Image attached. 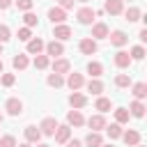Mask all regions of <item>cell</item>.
<instances>
[{
	"label": "cell",
	"mask_w": 147,
	"mask_h": 147,
	"mask_svg": "<svg viewBox=\"0 0 147 147\" xmlns=\"http://www.w3.org/2000/svg\"><path fill=\"white\" fill-rule=\"evenodd\" d=\"M44 46H46V44H44L39 37H32V39L28 41V55H41Z\"/></svg>",
	"instance_id": "cell-20"
},
{
	"label": "cell",
	"mask_w": 147,
	"mask_h": 147,
	"mask_svg": "<svg viewBox=\"0 0 147 147\" xmlns=\"http://www.w3.org/2000/svg\"><path fill=\"white\" fill-rule=\"evenodd\" d=\"M14 5L18 7V11H32V7H34V0H14Z\"/></svg>",
	"instance_id": "cell-34"
},
{
	"label": "cell",
	"mask_w": 147,
	"mask_h": 147,
	"mask_svg": "<svg viewBox=\"0 0 147 147\" xmlns=\"http://www.w3.org/2000/svg\"><path fill=\"white\" fill-rule=\"evenodd\" d=\"M74 2H76V0H57V7L67 11V9H74Z\"/></svg>",
	"instance_id": "cell-41"
},
{
	"label": "cell",
	"mask_w": 147,
	"mask_h": 147,
	"mask_svg": "<svg viewBox=\"0 0 147 147\" xmlns=\"http://www.w3.org/2000/svg\"><path fill=\"white\" fill-rule=\"evenodd\" d=\"M113 62H115V67H117V69H126V67H131V62H133V60H131V55H129L126 51H122V48H119V51L115 53Z\"/></svg>",
	"instance_id": "cell-10"
},
{
	"label": "cell",
	"mask_w": 147,
	"mask_h": 147,
	"mask_svg": "<svg viewBox=\"0 0 147 147\" xmlns=\"http://www.w3.org/2000/svg\"><path fill=\"white\" fill-rule=\"evenodd\" d=\"M48 64H51V57L48 55H44V53L41 55H34V69H46Z\"/></svg>",
	"instance_id": "cell-32"
},
{
	"label": "cell",
	"mask_w": 147,
	"mask_h": 147,
	"mask_svg": "<svg viewBox=\"0 0 147 147\" xmlns=\"http://www.w3.org/2000/svg\"><path fill=\"white\" fill-rule=\"evenodd\" d=\"M126 110H129L131 117H138V119H140V117H145V110H147V108H145L142 101H131V106H129Z\"/></svg>",
	"instance_id": "cell-23"
},
{
	"label": "cell",
	"mask_w": 147,
	"mask_h": 147,
	"mask_svg": "<svg viewBox=\"0 0 147 147\" xmlns=\"http://www.w3.org/2000/svg\"><path fill=\"white\" fill-rule=\"evenodd\" d=\"M2 119H5V115H2V113H0V124H2Z\"/></svg>",
	"instance_id": "cell-49"
},
{
	"label": "cell",
	"mask_w": 147,
	"mask_h": 147,
	"mask_svg": "<svg viewBox=\"0 0 147 147\" xmlns=\"http://www.w3.org/2000/svg\"><path fill=\"white\" fill-rule=\"evenodd\" d=\"M108 39H110V44H113L115 48H122V46L129 44V34H126L124 30H113V32H108Z\"/></svg>",
	"instance_id": "cell-3"
},
{
	"label": "cell",
	"mask_w": 147,
	"mask_h": 147,
	"mask_svg": "<svg viewBox=\"0 0 147 147\" xmlns=\"http://www.w3.org/2000/svg\"><path fill=\"white\" fill-rule=\"evenodd\" d=\"M69 106H71L74 110H80V108L87 106V96H85L83 92H71V94H69Z\"/></svg>",
	"instance_id": "cell-12"
},
{
	"label": "cell",
	"mask_w": 147,
	"mask_h": 147,
	"mask_svg": "<svg viewBox=\"0 0 147 147\" xmlns=\"http://www.w3.org/2000/svg\"><path fill=\"white\" fill-rule=\"evenodd\" d=\"M0 147H16V138H14L11 133L2 136V138H0Z\"/></svg>",
	"instance_id": "cell-40"
},
{
	"label": "cell",
	"mask_w": 147,
	"mask_h": 147,
	"mask_svg": "<svg viewBox=\"0 0 147 147\" xmlns=\"http://www.w3.org/2000/svg\"><path fill=\"white\" fill-rule=\"evenodd\" d=\"M44 51H46V55H48V57H53V60H55V57H62V55H64V44L53 39V41H48V44L44 46Z\"/></svg>",
	"instance_id": "cell-4"
},
{
	"label": "cell",
	"mask_w": 147,
	"mask_h": 147,
	"mask_svg": "<svg viewBox=\"0 0 147 147\" xmlns=\"http://www.w3.org/2000/svg\"><path fill=\"white\" fill-rule=\"evenodd\" d=\"M129 55H131V60H142V57H145V46H142V44H138V46H133Z\"/></svg>",
	"instance_id": "cell-37"
},
{
	"label": "cell",
	"mask_w": 147,
	"mask_h": 147,
	"mask_svg": "<svg viewBox=\"0 0 147 147\" xmlns=\"http://www.w3.org/2000/svg\"><path fill=\"white\" fill-rule=\"evenodd\" d=\"M11 64H14V69H16V71H23V69H28V64H30V60H28V53H16V55L11 57Z\"/></svg>",
	"instance_id": "cell-21"
},
{
	"label": "cell",
	"mask_w": 147,
	"mask_h": 147,
	"mask_svg": "<svg viewBox=\"0 0 147 147\" xmlns=\"http://www.w3.org/2000/svg\"><path fill=\"white\" fill-rule=\"evenodd\" d=\"M122 131H124V129H122V124H117V122H113L110 126H106V133H108L110 140H117V138L122 136Z\"/></svg>",
	"instance_id": "cell-29"
},
{
	"label": "cell",
	"mask_w": 147,
	"mask_h": 147,
	"mask_svg": "<svg viewBox=\"0 0 147 147\" xmlns=\"http://www.w3.org/2000/svg\"><path fill=\"white\" fill-rule=\"evenodd\" d=\"M122 14H124V18H126L129 23H136V21H140V18H142V11H140L138 7H129V9H126V11H122Z\"/></svg>",
	"instance_id": "cell-26"
},
{
	"label": "cell",
	"mask_w": 147,
	"mask_h": 147,
	"mask_svg": "<svg viewBox=\"0 0 147 147\" xmlns=\"http://www.w3.org/2000/svg\"><path fill=\"white\" fill-rule=\"evenodd\" d=\"M23 25L32 30V28L37 25V14H32V11H25V14H23Z\"/></svg>",
	"instance_id": "cell-35"
},
{
	"label": "cell",
	"mask_w": 147,
	"mask_h": 147,
	"mask_svg": "<svg viewBox=\"0 0 147 147\" xmlns=\"http://www.w3.org/2000/svg\"><path fill=\"white\" fill-rule=\"evenodd\" d=\"M108 32H110V30H108V25H106V23H94V25H92V34H90V37H92L94 41H99V39H108Z\"/></svg>",
	"instance_id": "cell-18"
},
{
	"label": "cell",
	"mask_w": 147,
	"mask_h": 147,
	"mask_svg": "<svg viewBox=\"0 0 147 147\" xmlns=\"http://www.w3.org/2000/svg\"><path fill=\"white\" fill-rule=\"evenodd\" d=\"M53 138H55V142H57V145H64L67 140H71V126H69V124H57V129H55Z\"/></svg>",
	"instance_id": "cell-5"
},
{
	"label": "cell",
	"mask_w": 147,
	"mask_h": 147,
	"mask_svg": "<svg viewBox=\"0 0 147 147\" xmlns=\"http://www.w3.org/2000/svg\"><path fill=\"white\" fill-rule=\"evenodd\" d=\"M101 147H115V145H113V142H108V145H106V142H103V145H101Z\"/></svg>",
	"instance_id": "cell-48"
},
{
	"label": "cell",
	"mask_w": 147,
	"mask_h": 147,
	"mask_svg": "<svg viewBox=\"0 0 147 147\" xmlns=\"http://www.w3.org/2000/svg\"><path fill=\"white\" fill-rule=\"evenodd\" d=\"M103 11L110 14V16H119V14L124 11V2H122V0H106Z\"/></svg>",
	"instance_id": "cell-15"
},
{
	"label": "cell",
	"mask_w": 147,
	"mask_h": 147,
	"mask_svg": "<svg viewBox=\"0 0 147 147\" xmlns=\"http://www.w3.org/2000/svg\"><path fill=\"white\" fill-rule=\"evenodd\" d=\"M85 145H87V147H101V145H103V136L96 133V131H90V133L85 136Z\"/></svg>",
	"instance_id": "cell-24"
},
{
	"label": "cell",
	"mask_w": 147,
	"mask_h": 147,
	"mask_svg": "<svg viewBox=\"0 0 147 147\" xmlns=\"http://www.w3.org/2000/svg\"><path fill=\"white\" fill-rule=\"evenodd\" d=\"M16 37H18V41H25V44H28V41L32 39V30L23 25V28H18V32H16Z\"/></svg>",
	"instance_id": "cell-36"
},
{
	"label": "cell",
	"mask_w": 147,
	"mask_h": 147,
	"mask_svg": "<svg viewBox=\"0 0 147 147\" xmlns=\"http://www.w3.org/2000/svg\"><path fill=\"white\" fill-rule=\"evenodd\" d=\"M0 74H5V64H2V60H0Z\"/></svg>",
	"instance_id": "cell-47"
},
{
	"label": "cell",
	"mask_w": 147,
	"mask_h": 147,
	"mask_svg": "<svg viewBox=\"0 0 147 147\" xmlns=\"http://www.w3.org/2000/svg\"><path fill=\"white\" fill-rule=\"evenodd\" d=\"M87 74H90L92 78H99V76L103 74V64L96 62V60H90V62H87Z\"/></svg>",
	"instance_id": "cell-25"
},
{
	"label": "cell",
	"mask_w": 147,
	"mask_h": 147,
	"mask_svg": "<svg viewBox=\"0 0 147 147\" xmlns=\"http://www.w3.org/2000/svg\"><path fill=\"white\" fill-rule=\"evenodd\" d=\"M76 18H78L80 25H92L94 18H96V11H94L92 7H80V9L76 11Z\"/></svg>",
	"instance_id": "cell-1"
},
{
	"label": "cell",
	"mask_w": 147,
	"mask_h": 147,
	"mask_svg": "<svg viewBox=\"0 0 147 147\" xmlns=\"http://www.w3.org/2000/svg\"><path fill=\"white\" fill-rule=\"evenodd\" d=\"M85 124H87L92 131H96V133H101V131L108 126V124H106V117H103L101 113H99V115H92L90 119H85Z\"/></svg>",
	"instance_id": "cell-9"
},
{
	"label": "cell",
	"mask_w": 147,
	"mask_h": 147,
	"mask_svg": "<svg viewBox=\"0 0 147 147\" xmlns=\"http://www.w3.org/2000/svg\"><path fill=\"white\" fill-rule=\"evenodd\" d=\"M94 108L103 115V113H108L110 108H113V103H110V99H106V96H99L96 101H94Z\"/></svg>",
	"instance_id": "cell-28"
},
{
	"label": "cell",
	"mask_w": 147,
	"mask_h": 147,
	"mask_svg": "<svg viewBox=\"0 0 147 147\" xmlns=\"http://www.w3.org/2000/svg\"><path fill=\"white\" fill-rule=\"evenodd\" d=\"M67 124H69V126H83V124H85V117H83V113L71 108V110L67 113Z\"/></svg>",
	"instance_id": "cell-19"
},
{
	"label": "cell",
	"mask_w": 147,
	"mask_h": 147,
	"mask_svg": "<svg viewBox=\"0 0 147 147\" xmlns=\"http://www.w3.org/2000/svg\"><path fill=\"white\" fill-rule=\"evenodd\" d=\"M23 136H25V142H30V145H37L39 140H41V131H39V126H25L23 129Z\"/></svg>",
	"instance_id": "cell-14"
},
{
	"label": "cell",
	"mask_w": 147,
	"mask_h": 147,
	"mask_svg": "<svg viewBox=\"0 0 147 147\" xmlns=\"http://www.w3.org/2000/svg\"><path fill=\"white\" fill-rule=\"evenodd\" d=\"M115 85L117 87H131V76L129 74H117L115 76Z\"/></svg>",
	"instance_id": "cell-33"
},
{
	"label": "cell",
	"mask_w": 147,
	"mask_h": 147,
	"mask_svg": "<svg viewBox=\"0 0 147 147\" xmlns=\"http://www.w3.org/2000/svg\"><path fill=\"white\" fill-rule=\"evenodd\" d=\"M64 83H67V87H69L71 92H78V90L85 85V78H83V74H76V71H74V74H69V76H67V80H64Z\"/></svg>",
	"instance_id": "cell-8"
},
{
	"label": "cell",
	"mask_w": 147,
	"mask_h": 147,
	"mask_svg": "<svg viewBox=\"0 0 147 147\" xmlns=\"http://www.w3.org/2000/svg\"><path fill=\"white\" fill-rule=\"evenodd\" d=\"M16 83V76L14 74H0V85L2 87H11Z\"/></svg>",
	"instance_id": "cell-38"
},
{
	"label": "cell",
	"mask_w": 147,
	"mask_h": 147,
	"mask_svg": "<svg viewBox=\"0 0 147 147\" xmlns=\"http://www.w3.org/2000/svg\"><path fill=\"white\" fill-rule=\"evenodd\" d=\"M51 67H53V74H60V76H62V74H69V71H71V62H69L67 57H55Z\"/></svg>",
	"instance_id": "cell-11"
},
{
	"label": "cell",
	"mask_w": 147,
	"mask_h": 147,
	"mask_svg": "<svg viewBox=\"0 0 147 147\" xmlns=\"http://www.w3.org/2000/svg\"><path fill=\"white\" fill-rule=\"evenodd\" d=\"M131 94L136 96V101H142L147 96V83H131Z\"/></svg>",
	"instance_id": "cell-22"
},
{
	"label": "cell",
	"mask_w": 147,
	"mask_h": 147,
	"mask_svg": "<svg viewBox=\"0 0 147 147\" xmlns=\"http://www.w3.org/2000/svg\"><path fill=\"white\" fill-rule=\"evenodd\" d=\"M48 18H51L53 25H62V23L67 21V11L60 9V7H51V9H48Z\"/></svg>",
	"instance_id": "cell-16"
},
{
	"label": "cell",
	"mask_w": 147,
	"mask_h": 147,
	"mask_svg": "<svg viewBox=\"0 0 147 147\" xmlns=\"http://www.w3.org/2000/svg\"><path fill=\"white\" fill-rule=\"evenodd\" d=\"M46 83H48V87H62V85H64V78H62L60 74H48Z\"/></svg>",
	"instance_id": "cell-30"
},
{
	"label": "cell",
	"mask_w": 147,
	"mask_h": 147,
	"mask_svg": "<svg viewBox=\"0 0 147 147\" xmlns=\"http://www.w3.org/2000/svg\"><path fill=\"white\" fill-rule=\"evenodd\" d=\"M0 55H2V44H0Z\"/></svg>",
	"instance_id": "cell-51"
},
{
	"label": "cell",
	"mask_w": 147,
	"mask_h": 147,
	"mask_svg": "<svg viewBox=\"0 0 147 147\" xmlns=\"http://www.w3.org/2000/svg\"><path fill=\"white\" fill-rule=\"evenodd\" d=\"M9 7H11V0H0V11H5Z\"/></svg>",
	"instance_id": "cell-44"
},
{
	"label": "cell",
	"mask_w": 147,
	"mask_h": 147,
	"mask_svg": "<svg viewBox=\"0 0 147 147\" xmlns=\"http://www.w3.org/2000/svg\"><path fill=\"white\" fill-rule=\"evenodd\" d=\"M78 48H80V53H83V55H94L99 46H96V41H94L92 37H85V39H80Z\"/></svg>",
	"instance_id": "cell-17"
},
{
	"label": "cell",
	"mask_w": 147,
	"mask_h": 147,
	"mask_svg": "<svg viewBox=\"0 0 147 147\" xmlns=\"http://www.w3.org/2000/svg\"><path fill=\"white\" fill-rule=\"evenodd\" d=\"M136 147H145V145H142V142H140V145H136Z\"/></svg>",
	"instance_id": "cell-50"
},
{
	"label": "cell",
	"mask_w": 147,
	"mask_h": 147,
	"mask_svg": "<svg viewBox=\"0 0 147 147\" xmlns=\"http://www.w3.org/2000/svg\"><path fill=\"white\" fill-rule=\"evenodd\" d=\"M9 39H11V30L5 23H0V44H7Z\"/></svg>",
	"instance_id": "cell-39"
},
{
	"label": "cell",
	"mask_w": 147,
	"mask_h": 147,
	"mask_svg": "<svg viewBox=\"0 0 147 147\" xmlns=\"http://www.w3.org/2000/svg\"><path fill=\"white\" fill-rule=\"evenodd\" d=\"M129 117H131V115H129L126 108H115V122H117V124H126Z\"/></svg>",
	"instance_id": "cell-31"
},
{
	"label": "cell",
	"mask_w": 147,
	"mask_h": 147,
	"mask_svg": "<svg viewBox=\"0 0 147 147\" xmlns=\"http://www.w3.org/2000/svg\"><path fill=\"white\" fill-rule=\"evenodd\" d=\"M122 2H124V0H122Z\"/></svg>",
	"instance_id": "cell-53"
},
{
	"label": "cell",
	"mask_w": 147,
	"mask_h": 147,
	"mask_svg": "<svg viewBox=\"0 0 147 147\" xmlns=\"http://www.w3.org/2000/svg\"><path fill=\"white\" fill-rule=\"evenodd\" d=\"M16 147H32L30 142H21V145H16Z\"/></svg>",
	"instance_id": "cell-45"
},
{
	"label": "cell",
	"mask_w": 147,
	"mask_h": 147,
	"mask_svg": "<svg viewBox=\"0 0 147 147\" xmlns=\"http://www.w3.org/2000/svg\"><path fill=\"white\" fill-rule=\"evenodd\" d=\"M78 2H87V0H78Z\"/></svg>",
	"instance_id": "cell-52"
},
{
	"label": "cell",
	"mask_w": 147,
	"mask_h": 147,
	"mask_svg": "<svg viewBox=\"0 0 147 147\" xmlns=\"http://www.w3.org/2000/svg\"><path fill=\"white\" fill-rule=\"evenodd\" d=\"M71 34H74V30H71L67 23L53 25V37H55V41H67V39H71Z\"/></svg>",
	"instance_id": "cell-6"
},
{
	"label": "cell",
	"mask_w": 147,
	"mask_h": 147,
	"mask_svg": "<svg viewBox=\"0 0 147 147\" xmlns=\"http://www.w3.org/2000/svg\"><path fill=\"white\" fill-rule=\"evenodd\" d=\"M138 39H140V41H142V44H145V41H147V28H142V30H140V32H138Z\"/></svg>",
	"instance_id": "cell-42"
},
{
	"label": "cell",
	"mask_w": 147,
	"mask_h": 147,
	"mask_svg": "<svg viewBox=\"0 0 147 147\" xmlns=\"http://www.w3.org/2000/svg\"><path fill=\"white\" fill-rule=\"evenodd\" d=\"M85 87H87V92H92L94 96H99V94L103 92V83H101L99 78H92V80H90V83H87Z\"/></svg>",
	"instance_id": "cell-27"
},
{
	"label": "cell",
	"mask_w": 147,
	"mask_h": 147,
	"mask_svg": "<svg viewBox=\"0 0 147 147\" xmlns=\"http://www.w3.org/2000/svg\"><path fill=\"white\" fill-rule=\"evenodd\" d=\"M37 147H51V145H46V142H37Z\"/></svg>",
	"instance_id": "cell-46"
},
{
	"label": "cell",
	"mask_w": 147,
	"mask_h": 147,
	"mask_svg": "<svg viewBox=\"0 0 147 147\" xmlns=\"http://www.w3.org/2000/svg\"><path fill=\"white\" fill-rule=\"evenodd\" d=\"M5 110H7V115L18 117V115L23 113V101H21V99H16V96H9V99L5 101Z\"/></svg>",
	"instance_id": "cell-2"
},
{
	"label": "cell",
	"mask_w": 147,
	"mask_h": 147,
	"mask_svg": "<svg viewBox=\"0 0 147 147\" xmlns=\"http://www.w3.org/2000/svg\"><path fill=\"white\" fill-rule=\"evenodd\" d=\"M64 145H67V147H83V142H80V140H67Z\"/></svg>",
	"instance_id": "cell-43"
},
{
	"label": "cell",
	"mask_w": 147,
	"mask_h": 147,
	"mask_svg": "<svg viewBox=\"0 0 147 147\" xmlns=\"http://www.w3.org/2000/svg\"><path fill=\"white\" fill-rule=\"evenodd\" d=\"M122 140H124V145H129V147H136V145H140V131L138 129H126V131H122V136H119Z\"/></svg>",
	"instance_id": "cell-7"
},
{
	"label": "cell",
	"mask_w": 147,
	"mask_h": 147,
	"mask_svg": "<svg viewBox=\"0 0 147 147\" xmlns=\"http://www.w3.org/2000/svg\"><path fill=\"white\" fill-rule=\"evenodd\" d=\"M55 129H57V119H55V117H44V119H41V124H39L41 136H53V133H55Z\"/></svg>",
	"instance_id": "cell-13"
}]
</instances>
